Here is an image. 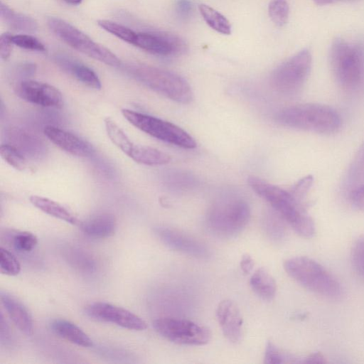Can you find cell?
I'll return each instance as SVG.
<instances>
[{
    "label": "cell",
    "instance_id": "obj_14",
    "mask_svg": "<svg viewBox=\"0 0 364 364\" xmlns=\"http://www.w3.org/2000/svg\"><path fill=\"white\" fill-rule=\"evenodd\" d=\"M157 237L168 247L197 258H207L210 251L200 240L174 228L157 226L154 228Z\"/></svg>",
    "mask_w": 364,
    "mask_h": 364
},
{
    "label": "cell",
    "instance_id": "obj_27",
    "mask_svg": "<svg viewBox=\"0 0 364 364\" xmlns=\"http://www.w3.org/2000/svg\"><path fill=\"white\" fill-rule=\"evenodd\" d=\"M346 182L350 190L364 183V141L349 166Z\"/></svg>",
    "mask_w": 364,
    "mask_h": 364
},
{
    "label": "cell",
    "instance_id": "obj_7",
    "mask_svg": "<svg viewBox=\"0 0 364 364\" xmlns=\"http://www.w3.org/2000/svg\"><path fill=\"white\" fill-rule=\"evenodd\" d=\"M50 30L73 49L106 65L119 67L121 60L108 48L96 43L87 35L58 17L47 19Z\"/></svg>",
    "mask_w": 364,
    "mask_h": 364
},
{
    "label": "cell",
    "instance_id": "obj_17",
    "mask_svg": "<svg viewBox=\"0 0 364 364\" xmlns=\"http://www.w3.org/2000/svg\"><path fill=\"white\" fill-rule=\"evenodd\" d=\"M1 301L16 327L23 333L31 335L33 332V321L30 312L24 304L5 291L1 292Z\"/></svg>",
    "mask_w": 364,
    "mask_h": 364
},
{
    "label": "cell",
    "instance_id": "obj_13",
    "mask_svg": "<svg viewBox=\"0 0 364 364\" xmlns=\"http://www.w3.org/2000/svg\"><path fill=\"white\" fill-rule=\"evenodd\" d=\"M16 95L22 100L46 107L60 108L63 106L61 92L48 83L33 80H22L15 88Z\"/></svg>",
    "mask_w": 364,
    "mask_h": 364
},
{
    "label": "cell",
    "instance_id": "obj_29",
    "mask_svg": "<svg viewBox=\"0 0 364 364\" xmlns=\"http://www.w3.org/2000/svg\"><path fill=\"white\" fill-rule=\"evenodd\" d=\"M268 13L272 21L282 27L288 21L289 4L286 0H272L268 6Z\"/></svg>",
    "mask_w": 364,
    "mask_h": 364
},
{
    "label": "cell",
    "instance_id": "obj_9",
    "mask_svg": "<svg viewBox=\"0 0 364 364\" xmlns=\"http://www.w3.org/2000/svg\"><path fill=\"white\" fill-rule=\"evenodd\" d=\"M312 58L304 49L280 64L271 75V85L279 93L285 96L297 94L306 83L311 69Z\"/></svg>",
    "mask_w": 364,
    "mask_h": 364
},
{
    "label": "cell",
    "instance_id": "obj_16",
    "mask_svg": "<svg viewBox=\"0 0 364 364\" xmlns=\"http://www.w3.org/2000/svg\"><path fill=\"white\" fill-rule=\"evenodd\" d=\"M216 317L224 336L231 343L240 342L242 318L236 304L228 299L220 301L216 309Z\"/></svg>",
    "mask_w": 364,
    "mask_h": 364
},
{
    "label": "cell",
    "instance_id": "obj_44",
    "mask_svg": "<svg viewBox=\"0 0 364 364\" xmlns=\"http://www.w3.org/2000/svg\"><path fill=\"white\" fill-rule=\"evenodd\" d=\"M317 5L323 6L333 4L342 0H313ZM346 1H356V0H346Z\"/></svg>",
    "mask_w": 364,
    "mask_h": 364
},
{
    "label": "cell",
    "instance_id": "obj_3",
    "mask_svg": "<svg viewBox=\"0 0 364 364\" xmlns=\"http://www.w3.org/2000/svg\"><path fill=\"white\" fill-rule=\"evenodd\" d=\"M287 274L306 289L317 294L336 299L342 294L338 281L321 264L307 257H294L284 262Z\"/></svg>",
    "mask_w": 364,
    "mask_h": 364
},
{
    "label": "cell",
    "instance_id": "obj_24",
    "mask_svg": "<svg viewBox=\"0 0 364 364\" xmlns=\"http://www.w3.org/2000/svg\"><path fill=\"white\" fill-rule=\"evenodd\" d=\"M128 156L136 163L148 166L164 165L171 161L170 156L166 153L155 148L139 144H134Z\"/></svg>",
    "mask_w": 364,
    "mask_h": 364
},
{
    "label": "cell",
    "instance_id": "obj_38",
    "mask_svg": "<svg viewBox=\"0 0 364 364\" xmlns=\"http://www.w3.org/2000/svg\"><path fill=\"white\" fill-rule=\"evenodd\" d=\"M349 199L355 208L364 211V183L350 191Z\"/></svg>",
    "mask_w": 364,
    "mask_h": 364
},
{
    "label": "cell",
    "instance_id": "obj_43",
    "mask_svg": "<svg viewBox=\"0 0 364 364\" xmlns=\"http://www.w3.org/2000/svg\"><path fill=\"white\" fill-rule=\"evenodd\" d=\"M303 362L306 363H326V360L321 353H314L304 358Z\"/></svg>",
    "mask_w": 364,
    "mask_h": 364
},
{
    "label": "cell",
    "instance_id": "obj_32",
    "mask_svg": "<svg viewBox=\"0 0 364 364\" xmlns=\"http://www.w3.org/2000/svg\"><path fill=\"white\" fill-rule=\"evenodd\" d=\"M13 247L20 252H29L38 243L36 236L32 232L23 231L17 232L12 239Z\"/></svg>",
    "mask_w": 364,
    "mask_h": 364
},
{
    "label": "cell",
    "instance_id": "obj_30",
    "mask_svg": "<svg viewBox=\"0 0 364 364\" xmlns=\"http://www.w3.org/2000/svg\"><path fill=\"white\" fill-rule=\"evenodd\" d=\"M1 158L16 170L23 171L26 167V161L23 154L14 146L2 144L0 147Z\"/></svg>",
    "mask_w": 364,
    "mask_h": 364
},
{
    "label": "cell",
    "instance_id": "obj_6",
    "mask_svg": "<svg viewBox=\"0 0 364 364\" xmlns=\"http://www.w3.org/2000/svg\"><path fill=\"white\" fill-rule=\"evenodd\" d=\"M330 65L338 83L344 89L359 87L364 80V54L357 45L336 38L330 50Z\"/></svg>",
    "mask_w": 364,
    "mask_h": 364
},
{
    "label": "cell",
    "instance_id": "obj_36",
    "mask_svg": "<svg viewBox=\"0 0 364 364\" xmlns=\"http://www.w3.org/2000/svg\"><path fill=\"white\" fill-rule=\"evenodd\" d=\"M282 220H284L282 217L275 211L273 214H269L266 218L267 228L269 234H272L274 238L280 239L284 234V227Z\"/></svg>",
    "mask_w": 364,
    "mask_h": 364
},
{
    "label": "cell",
    "instance_id": "obj_19",
    "mask_svg": "<svg viewBox=\"0 0 364 364\" xmlns=\"http://www.w3.org/2000/svg\"><path fill=\"white\" fill-rule=\"evenodd\" d=\"M78 226L81 231L89 237L106 238L114 234L117 220L111 213H100L80 221Z\"/></svg>",
    "mask_w": 364,
    "mask_h": 364
},
{
    "label": "cell",
    "instance_id": "obj_34",
    "mask_svg": "<svg viewBox=\"0 0 364 364\" xmlns=\"http://www.w3.org/2000/svg\"><path fill=\"white\" fill-rule=\"evenodd\" d=\"M14 44L21 48L32 51L45 53V46L36 37L30 34L12 35Z\"/></svg>",
    "mask_w": 364,
    "mask_h": 364
},
{
    "label": "cell",
    "instance_id": "obj_33",
    "mask_svg": "<svg viewBox=\"0 0 364 364\" xmlns=\"http://www.w3.org/2000/svg\"><path fill=\"white\" fill-rule=\"evenodd\" d=\"M294 359L290 355L282 352L272 341L267 343L264 357V363L279 364L296 362Z\"/></svg>",
    "mask_w": 364,
    "mask_h": 364
},
{
    "label": "cell",
    "instance_id": "obj_31",
    "mask_svg": "<svg viewBox=\"0 0 364 364\" xmlns=\"http://www.w3.org/2000/svg\"><path fill=\"white\" fill-rule=\"evenodd\" d=\"M1 272L9 276H16L21 272V265L16 257L8 250L0 248Z\"/></svg>",
    "mask_w": 364,
    "mask_h": 364
},
{
    "label": "cell",
    "instance_id": "obj_25",
    "mask_svg": "<svg viewBox=\"0 0 364 364\" xmlns=\"http://www.w3.org/2000/svg\"><path fill=\"white\" fill-rule=\"evenodd\" d=\"M198 9L203 20L211 28L224 35L231 33L229 21L219 11L205 4H199Z\"/></svg>",
    "mask_w": 364,
    "mask_h": 364
},
{
    "label": "cell",
    "instance_id": "obj_37",
    "mask_svg": "<svg viewBox=\"0 0 364 364\" xmlns=\"http://www.w3.org/2000/svg\"><path fill=\"white\" fill-rule=\"evenodd\" d=\"M313 183V177L306 176L298 181L291 188V193L298 199L302 200Z\"/></svg>",
    "mask_w": 364,
    "mask_h": 364
},
{
    "label": "cell",
    "instance_id": "obj_35",
    "mask_svg": "<svg viewBox=\"0 0 364 364\" xmlns=\"http://www.w3.org/2000/svg\"><path fill=\"white\" fill-rule=\"evenodd\" d=\"M351 258L354 269L364 277V235L355 242L352 249Z\"/></svg>",
    "mask_w": 364,
    "mask_h": 364
},
{
    "label": "cell",
    "instance_id": "obj_39",
    "mask_svg": "<svg viewBox=\"0 0 364 364\" xmlns=\"http://www.w3.org/2000/svg\"><path fill=\"white\" fill-rule=\"evenodd\" d=\"M14 42L9 33H2L0 38V55L2 60H7L11 53Z\"/></svg>",
    "mask_w": 364,
    "mask_h": 364
},
{
    "label": "cell",
    "instance_id": "obj_18",
    "mask_svg": "<svg viewBox=\"0 0 364 364\" xmlns=\"http://www.w3.org/2000/svg\"><path fill=\"white\" fill-rule=\"evenodd\" d=\"M54 60L59 66L72 74L84 85L95 90H100L102 87L97 75L87 65L63 53L56 54Z\"/></svg>",
    "mask_w": 364,
    "mask_h": 364
},
{
    "label": "cell",
    "instance_id": "obj_45",
    "mask_svg": "<svg viewBox=\"0 0 364 364\" xmlns=\"http://www.w3.org/2000/svg\"><path fill=\"white\" fill-rule=\"evenodd\" d=\"M63 1L70 5H79L80 4H81L82 0H63Z\"/></svg>",
    "mask_w": 364,
    "mask_h": 364
},
{
    "label": "cell",
    "instance_id": "obj_28",
    "mask_svg": "<svg viewBox=\"0 0 364 364\" xmlns=\"http://www.w3.org/2000/svg\"><path fill=\"white\" fill-rule=\"evenodd\" d=\"M97 24L107 32L115 36L121 40L134 45L136 38L137 33L131 28L120 23L109 20H99Z\"/></svg>",
    "mask_w": 364,
    "mask_h": 364
},
{
    "label": "cell",
    "instance_id": "obj_40",
    "mask_svg": "<svg viewBox=\"0 0 364 364\" xmlns=\"http://www.w3.org/2000/svg\"><path fill=\"white\" fill-rule=\"evenodd\" d=\"M36 66L31 63H23L18 65L16 68V73L21 77L30 76L35 73Z\"/></svg>",
    "mask_w": 364,
    "mask_h": 364
},
{
    "label": "cell",
    "instance_id": "obj_5",
    "mask_svg": "<svg viewBox=\"0 0 364 364\" xmlns=\"http://www.w3.org/2000/svg\"><path fill=\"white\" fill-rule=\"evenodd\" d=\"M127 70L134 79L171 100L187 104L193 99L189 84L174 73L143 63L131 64Z\"/></svg>",
    "mask_w": 364,
    "mask_h": 364
},
{
    "label": "cell",
    "instance_id": "obj_15",
    "mask_svg": "<svg viewBox=\"0 0 364 364\" xmlns=\"http://www.w3.org/2000/svg\"><path fill=\"white\" fill-rule=\"evenodd\" d=\"M46 136L55 146L65 152L78 157L93 154L92 146L78 136L59 127L48 125L43 129Z\"/></svg>",
    "mask_w": 364,
    "mask_h": 364
},
{
    "label": "cell",
    "instance_id": "obj_41",
    "mask_svg": "<svg viewBox=\"0 0 364 364\" xmlns=\"http://www.w3.org/2000/svg\"><path fill=\"white\" fill-rule=\"evenodd\" d=\"M254 260L252 257L248 255H243L240 260V268L243 273L247 274L250 273L254 267Z\"/></svg>",
    "mask_w": 364,
    "mask_h": 364
},
{
    "label": "cell",
    "instance_id": "obj_21",
    "mask_svg": "<svg viewBox=\"0 0 364 364\" xmlns=\"http://www.w3.org/2000/svg\"><path fill=\"white\" fill-rule=\"evenodd\" d=\"M0 15L2 21L12 30L25 33H35L38 23L35 19L23 14L18 13L1 2Z\"/></svg>",
    "mask_w": 364,
    "mask_h": 364
},
{
    "label": "cell",
    "instance_id": "obj_20",
    "mask_svg": "<svg viewBox=\"0 0 364 364\" xmlns=\"http://www.w3.org/2000/svg\"><path fill=\"white\" fill-rule=\"evenodd\" d=\"M52 331L59 337L78 346H93L92 339L80 327L65 319H55L50 323Z\"/></svg>",
    "mask_w": 364,
    "mask_h": 364
},
{
    "label": "cell",
    "instance_id": "obj_22",
    "mask_svg": "<svg viewBox=\"0 0 364 364\" xmlns=\"http://www.w3.org/2000/svg\"><path fill=\"white\" fill-rule=\"evenodd\" d=\"M29 199L36 208L43 213L72 225H78L80 221L77 217L59 203L35 195L31 196Z\"/></svg>",
    "mask_w": 364,
    "mask_h": 364
},
{
    "label": "cell",
    "instance_id": "obj_11",
    "mask_svg": "<svg viewBox=\"0 0 364 364\" xmlns=\"http://www.w3.org/2000/svg\"><path fill=\"white\" fill-rule=\"evenodd\" d=\"M90 318L133 331H144L146 323L139 316L122 307L103 301L89 304L85 308Z\"/></svg>",
    "mask_w": 364,
    "mask_h": 364
},
{
    "label": "cell",
    "instance_id": "obj_1",
    "mask_svg": "<svg viewBox=\"0 0 364 364\" xmlns=\"http://www.w3.org/2000/svg\"><path fill=\"white\" fill-rule=\"evenodd\" d=\"M252 189L265 201L299 235L309 238L314 235L316 227L301 200L291 192L255 176L248 178Z\"/></svg>",
    "mask_w": 364,
    "mask_h": 364
},
{
    "label": "cell",
    "instance_id": "obj_4",
    "mask_svg": "<svg viewBox=\"0 0 364 364\" xmlns=\"http://www.w3.org/2000/svg\"><path fill=\"white\" fill-rule=\"evenodd\" d=\"M250 218V208L245 200L228 196L216 200L207 214V224L215 235L230 238L245 228Z\"/></svg>",
    "mask_w": 364,
    "mask_h": 364
},
{
    "label": "cell",
    "instance_id": "obj_12",
    "mask_svg": "<svg viewBox=\"0 0 364 364\" xmlns=\"http://www.w3.org/2000/svg\"><path fill=\"white\" fill-rule=\"evenodd\" d=\"M134 46L160 56L181 55L188 49L186 41L180 36L165 31L137 33Z\"/></svg>",
    "mask_w": 364,
    "mask_h": 364
},
{
    "label": "cell",
    "instance_id": "obj_26",
    "mask_svg": "<svg viewBox=\"0 0 364 364\" xmlns=\"http://www.w3.org/2000/svg\"><path fill=\"white\" fill-rule=\"evenodd\" d=\"M105 126L110 141L123 153L129 156L134 144L111 118L105 119Z\"/></svg>",
    "mask_w": 364,
    "mask_h": 364
},
{
    "label": "cell",
    "instance_id": "obj_8",
    "mask_svg": "<svg viewBox=\"0 0 364 364\" xmlns=\"http://www.w3.org/2000/svg\"><path fill=\"white\" fill-rule=\"evenodd\" d=\"M122 114L136 128L160 141L188 149L196 146L195 139L173 123L128 109Z\"/></svg>",
    "mask_w": 364,
    "mask_h": 364
},
{
    "label": "cell",
    "instance_id": "obj_10",
    "mask_svg": "<svg viewBox=\"0 0 364 364\" xmlns=\"http://www.w3.org/2000/svg\"><path fill=\"white\" fill-rule=\"evenodd\" d=\"M155 331L164 338L178 344L203 346L211 338L210 331L191 321L171 317L154 321Z\"/></svg>",
    "mask_w": 364,
    "mask_h": 364
},
{
    "label": "cell",
    "instance_id": "obj_23",
    "mask_svg": "<svg viewBox=\"0 0 364 364\" xmlns=\"http://www.w3.org/2000/svg\"><path fill=\"white\" fill-rule=\"evenodd\" d=\"M250 285L253 291L263 300L271 301L275 296L276 282L272 274L263 267L254 272L250 279Z\"/></svg>",
    "mask_w": 364,
    "mask_h": 364
},
{
    "label": "cell",
    "instance_id": "obj_42",
    "mask_svg": "<svg viewBox=\"0 0 364 364\" xmlns=\"http://www.w3.org/2000/svg\"><path fill=\"white\" fill-rule=\"evenodd\" d=\"M176 6L179 14L187 16L192 9V3L189 0H178Z\"/></svg>",
    "mask_w": 364,
    "mask_h": 364
},
{
    "label": "cell",
    "instance_id": "obj_2",
    "mask_svg": "<svg viewBox=\"0 0 364 364\" xmlns=\"http://www.w3.org/2000/svg\"><path fill=\"white\" fill-rule=\"evenodd\" d=\"M275 121L286 127L331 134L341 126V117L331 107L318 103H305L284 107L277 112Z\"/></svg>",
    "mask_w": 364,
    "mask_h": 364
}]
</instances>
